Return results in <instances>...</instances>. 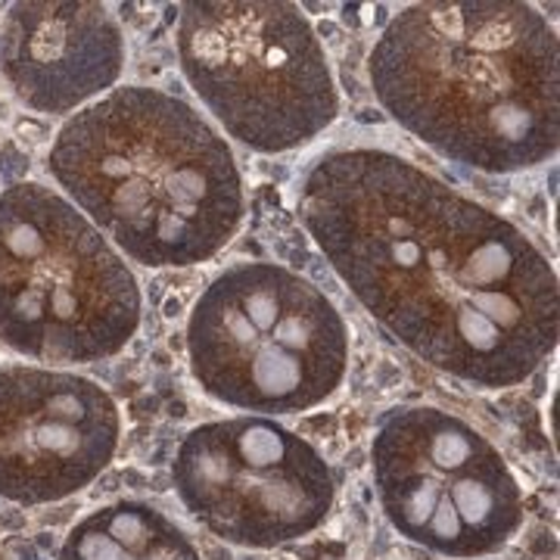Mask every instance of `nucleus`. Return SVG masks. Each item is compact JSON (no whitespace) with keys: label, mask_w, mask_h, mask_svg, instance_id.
<instances>
[{"label":"nucleus","mask_w":560,"mask_h":560,"mask_svg":"<svg viewBox=\"0 0 560 560\" xmlns=\"http://www.w3.org/2000/svg\"><path fill=\"white\" fill-rule=\"evenodd\" d=\"M300 219L352 296L418 359L480 389L558 346V278L517 224L389 150L327 153Z\"/></svg>","instance_id":"obj_1"},{"label":"nucleus","mask_w":560,"mask_h":560,"mask_svg":"<svg viewBox=\"0 0 560 560\" xmlns=\"http://www.w3.org/2000/svg\"><path fill=\"white\" fill-rule=\"evenodd\" d=\"M368 75L405 131L458 165L508 175L558 153V35L529 3H415L383 28Z\"/></svg>","instance_id":"obj_2"},{"label":"nucleus","mask_w":560,"mask_h":560,"mask_svg":"<svg viewBox=\"0 0 560 560\" xmlns=\"http://www.w3.org/2000/svg\"><path fill=\"white\" fill-rule=\"evenodd\" d=\"M47 172L128 259L190 268L219 256L243 221L228 140L175 94L116 88L57 131Z\"/></svg>","instance_id":"obj_3"},{"label":"nucleus","mask_w":560,"mask_h":560,"mask_svg":"<svg viewBox=\"0 0 560 560\" xmlns=\"http://www.w3.org/2000/svg\"><path fill=\"white\" fill-rule=\"evenodd\" d=\"M140 327V287L121 253L57 190L0 194V342L57 364L119 355Z\"/></svg>","instance_id":"obj_4"},{"label":"nucleus","mask_w":560,"mask_h":560,"mask_svg":"<svg viewBox=\"0 0 560 560\" xmlns=\"http://www.w3.org/2000/svg\"><path fill=\"white\" fill-rule=\"evenodd\" d=\"M187 361L206 396L268 415L330 399L349 371V330L312 280L275 261L224 268L187 318Z\"/></svg>","instance_id":"obj_5"},{"label":"nucleus","mask_w":560,"mask_h":560,"mask_svg":"<svg viewBox=\"0 0 560 560\" xmlns=\"http://www.w3.org/2000/svg\"><path fill=\"white\" fill-rule=\"evenodd\" d=\"M184 79L231 138L256 153H290L340 113L324 44L296 3L194 0L178 16Z\"/></svg>","instance_id":"obj_6"},{"label":"nucleus","mask_w":560,"mask_h":560,"mask_svg":"<svg viewBox=\"0 0 560 560\" xmlns=\"http://www.w3.org/2000/svg\"><path fill=\"white\" fill-rule=\"evenodd\" d=\"M371 470L386 521L442 558L495 555L523 526V489L492 442L433 405L399 408L377 427Z\"/></svg>","instance_id":"obj_7"},{"label":"nucleus","mask_w":560,"mask_h":560,"mask_svg":"<svg viewBox=\"0 0 560 560\" xmlns=\"http://www.w3.org/2000/svg\"><path fill=\"white\" fill-rule=\"evenodd\" d=\"M172 477L200 526L241 548L305 539L337 499L330 464L318 448L259 415L194 427L180 442Z\"/></svg>","instance_id":"obj_8"},{"label":"nucleus","mask_w":560,"mask_h":560,"mask_svg":"<svg viewBox=\"0 0 560 560\" xmlns=\"http://www.w3.org/2000/svg\"><path fill=\"white\" fill-rule=\"evenodd\" d=\"M113 396L54 368H0V495L50 504L101 477L119 448Z\"/></svg>","instance_id":"obj_9"},{"label":"nucleus","mask_w":560,"mask_h":560,"mask_svg":"<svg viewBox=\"0 0 560 560\" xmlns=\"http://www.w3.org/2000/svg\"><path fill=\"white\" fill-rule=\"evenodd\" d=\"M121 66L119 22L97 0L16 3L0 25V72L40 116L79 113L106 97Z\"/></svg>","instance_id":"obj_10"},{"label":"nucleus","mask_w":560,"mask_h":560,"mask_svg":"<svg viewBox=\"0 0 560 560\" xmlns=\"http://www.w3.org/2000/svg\"><path fill=\"white\" fill-rule=\"evenodd\" d=\"M60 560H200V551L162 511L119 501L84 517L69 533Z\"/></svg>","instance_id":"obj_11"}]
</instances>
